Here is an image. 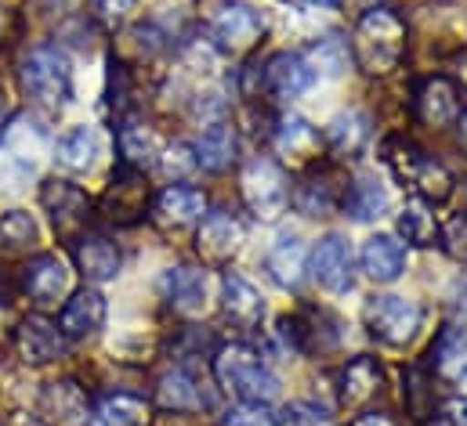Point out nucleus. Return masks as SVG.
Wrapping results in <instances>:
<instances>
[{
  "instance_id": "9d476101",
  "label": "nucleus",
  "mask_w": 467,
  "mask_h": 426,
  "mask_svg": "<svg viewBox=\"0 0 467 426\" xmlns=\"http://www.w3.org/2000/svg\"><path fill=\"white\" fill-rule=\"evenodd\" d=\"M265 29H268L265 15L257 7H250V4H225L211 18V40H214V47L222 55H233V58L250 55L261 44Z\"/></svg>"
},
{
  "instance_id": "412c9836",
  "label": "nucleus",
  "mask_w": 467,
  "mask_h": 426,
  "mask_svg": "<svg viewBox=\"0 0 467 426\" xmlns=\"http://www.w3.org/2000/svg\"><path fill=\"white\" fill-rule=\"evenodd\" d=\"M312 84H316V73L305 62V55H297V51H283V55L268 58V66H265V95L272 102H294Z\"/></svg>"
},
{
  "instance_id": "a211bd4d",
  "label": "nucleus",
  "mask_w": 467,
  "mask_h": 426,
  "mask_svg": "<svg viewBox=\"0 0 467 426\" xmlns=\"http://www.w3.org/2000/svg\"><path fill=\"white\" fill-rule=\"evenodd\" d=\"M461 87L450 76H428L420 80L413 95V112L428 130H446L461 119Z\"/></svg>"
},
{
  "instance_id": "f704fd0d",
  "label": "nucleus",
  "mask_w": 467,
  "mask_h": 426,
  "mask_svg": "<svg viewBox=\"0 0 467 426\" xmlns=\"http://www.w3.org/2000/svg\"><path fill=\"white\" fill-rule=\"evenodd\" d=\"M395 228L406 238V246H417V249L439 246V220L424 199H406V207L395 217Z\"/></svg>"
},
{
  "instance_id": "bb28decb",
  "label": "nucleus",
  "mask_w": 467,
  "mask_h": 426,
  "mask_svg": "<svg viewBox=\"0 0 467 426\" xmlns=\"http://www.w3.org/2000/svg\"><path fill=\"white\" fill-rule=\"evenodd\" d=\"M196 163L207 170V174H225L233 170L235 159H239V134L229 119H214L203 127V134L196 137Z\"/></svg>"
},
{
  "instance_id": "49530a36",
  "label": "nucleus",
  "mask_w": 467,
  "mask_h": 426,
  "mask_svg": "<svg viewBox=\"0 0 467 426\" xmlns=\"http://www.w3.org/2000/svg\"><path fill=\"white\" fill-rule=\"evenodd\" d=\"M348 426H399L388 412H362V416H355Z\"/></svg>"
},
{
  "instance_id": "4d7b16f0",
  "label": "nucleus",
  "mask_w": 467,
  "mask_h": 426,
  "mask_svg": "<svg viewBox=\"0 0 467 426\" xmlns=\"http://www.w3.org/2000/svg\"><path fill=\"white\" fill-rule=\"evenodd\" d=\"M464 80H467V58H464Z\"/></svg>"
},
{
  "instance_id": "4c0bfd02",
  "label": "nucleus",
  "mask_w": 467,
  "mask_h": 426,
  "mask_svg": "<svg viewBox=\"0 0 467 426\" xmlns=\"http://www.w3.org/2000/svg\"><path fill=\"white\" fill-rule=\"evenodd\" d=\"M431 387H435V372L428 365H410L406 369V409L417 420L435 412V390Z\"/></svg>"
},
{
  "instance_id": "2eb2a0df",
  "label": "nucleus",
  "mask_w": 467,
  "mask_h": 426,
  "mask_svg": "<svg viewBox=\"0 0 467 426\" xmlns=\"http://www.w3.org/2000/svg\"><path fill=\"white\" fill-rule=\"evenodd\" d=\"M69 286H73V271L58 253H36L22 268V293L36 308H58L69 297Z\"/></svg>"
},
{
  "instance_id": "4be33fe9",
  "label": "nucleus",
  "mask_w": 467,
  "mask_h": 426,
  "mask_svg": "<svg viewBox=\"0 0 467 426\" xmlns=\"http://www.w3.org/2000/svg\"><path fill=\"white\" fill-rule=\"evenodd\" d=\"M211 398L200 390V380L185 365H174L171 372L156 380V409L174 412V416H192V412H203Z\"/></svg>"
},
{
  "instance_id": "e433bc0d",
  "label": "nucleus",
  "mask_w": 467,
  "mask_h": 426,
  "mask_svg": "<svg viewBox=\"0 0 467 426\" xmlns=\"http://www.w3.org/2000/svg\"><path fill=\"white\" fill-rule=\"evenodd\" d=\"M348 58H351L348 44L337 40V36H323L319 44H312L305 51V62L312 66L316 76H341L348 69Z\"/></svg>"
},
{
  "instance_id": "ddd939ff",
  "label": "nucleus",
  "mask_w": 467,
  "mask_h": 426,
  "mask_svg": "<svg viewBox=\"0 0 467 426\" xmlns=\"http://www.w3.org/2000/svg\"><path fill=\"white\" fill-rule=\"evenodd\" d=\"M246 242V228L233 210H211L196 228V253L211 268H225Z\"/></svg>"
},
{
  "instance_id": "7ed1b4c3",
  "label": "nucleus",
  "mask_w": 467,
  "mask_h": 426,
  "mask_svg": "<svg viewBox=\"0 0 467 426\" xmlns=\"http://www.w3.org/2000/svg\"><path fill=\"white\" fill-rule=\"evenodd\" d=\"M211 372L222 390L235 394L243 405H272L279 398V376L265 365L261 350L250 343H222L211 358Z\"/></svg>"
},
{
  "instance_id": "2f4dec72",
  "label": "nucleus",
  "mask_w": 467,
  "mask_h": 426,
  "mask_svg": "<svg viewBox=\"0 0 467 426\" xmlns=\"http://www.w3.org/2000/svg\"><path fill=\"white\" fill-rule=\"evenodd\" d=\"M102 156V137L95 127H69L58 141H55V159L58 167L73 170V174H84L99 163Z\"/></svg>"
},
{
  "instance_id": "a878e982",
  "label": "nucleus",
  "mask_w": 467,
  "mask_h": 426,
  "mask_svg": "<svg viewBox=\"0 0 467 426\" xmlns=\"http://www.w3.org/2000/svg\"><path fill=\"white\" fill-rule=\"evenodd\" d=\"M428 358H431L428 369H431L442 383H464L467 380V325L464 321H450V325L435 336Z\"/></svg>"
},
{
  "instance_id": "c9c22d12",
  "label": "nucleus",
  "mask_w": 467,
  "mask_h": 426,
  "mask_svg": "<svg viewBox=\"0 0 467 426\" xmlns=\"http://www.w3.org/2000/svg\"><path fill=\"white\" fill-rule=\"evenodd\" d=\"M102 426H149L152 423V401L138 394H106L99 401Z\"/></svg>"
},
{
  "instance_id": "6ab92c4d",
  "label": "nucleus",
  "mask_w": 467,
  "mask_h": 426,
  "mask_svg": "<svg viewBox=\"0 0 467 426\" xmlns=\"http://www.w3.org/2000/svg\"><path fill=\"white\" fill-rule=\"evenodd\" d=\"M207 271L203 268H189V264H178V268H167L160 275V293L167 300V308H174L178 315L192 319L207 308Z\"/></svg>"
},
{
  "instance_id": "79ce46f5",
  "label": "nucleus",
  "mask_w": 467,
  "mask_h": 426,
  "mask_svg": "<svg viewBox=\"0 0 467 426\" xmlns=\"http://www.w3.org/2000/svg\"><path fill=\"white\" fill-rule=\"evenodd\" d=\"M439 246H442L453 260L467 264V213H457V217H450L446 224H439Z\"/></svg>"
},
{
  "instance_id": "3c124183",
  "label": "nucleus",
  "mask_w": 467,
  "mask_h": 426,
  "mask_svg": "<svg viewBox=\"0 0 467 426\" xmlns=\"http://www.w3.org/2000/svg\"><path fill=\"white\" fill-rule=\"evenodd\" d=\"M4 119H7V95H4V87H0V134H4Z\"/></svg>"
},
{
  "instance_id": "de8ad7c7",
  "label": "nucleus",
  "mask_w": 467,
  "mask_h": 426,
  "mask_svg": "<svg viewBox=\"0 0 467 426\" xmlns=\"http://www.w3.org/2000/svg\"><path fill=\"white\" fill-rule=\"evenodd\" d=\"M40 7L51 11V15H66V11H77L80 0H40Z\"/></svg>"
},
{
  "instance_id": "f257e3e1",
  "label": "nucleus",
  "mask_w": 467,
  "mask_h": 426,
  "mask_svg": "<svg viewBox=\"0 0 467 426\" xmlns=\"http://www.w3.org/2000/svg\"><path fill=\"white\" fill-rule=\"evenodd\" d=\"M410 47V29L399 11L391 7H369L358 15L351 29V58L366 76H391Z\"/></svg>"
},
{
  "instance_id": "f3484780",
  "label": "nucleus",
  "mask_w": 467,
  "mask_h": 426,
  "mask_svg": "<svg viewBox=\"0 0 467 426\" xmlns=\"http://www.w3.org/2000/svg\"><path fill=\"white\" fill-rule=\"evenodd\" d=\"M203 213H207V196H203V188H192V185H167L163 192L152 196L149 220H152L160 231H185V228L200 224Z\"/></svg>"
},
{
  "instance_id": "9b49d317",
  "label": "nucleus",
  "mask_w": 467,
  "mask_h": 426,
  "mask_svg": "<svg viewBox=\"0 0 467 426\" xmlns=\"http://www.w3.org/2000/svg\"><path fill=\"white\" fill-rule=\"evenodd\" d=\"M345 192H348V178L337 170V167H323L316 163L301 181L297 188L290 192V207L305 217H330V213L341 210L345 203Z\"/></svg>"
},
{
  "instance_id": "09e8293b",
  "label": "nucleus",
  "mask_w": 467,
  "mask_h": 426,
  "mask_svg": "<svg viewBox=\"0 0 467 426\" xmlns=\"http://www.w3.org/2000/svg\"><path fill=\"white\" fill-rule=\"evenodd\" d=\"M453 308L467 319V271L457 279V293H453Z\"/></svg>"
},
{
  "instance_id": "c756f323",
  "label": "nucleus",
  "mask_w": 467,
  "mask_h": 426,
  "mask_svg": "<svg viewBox=\"0 0 467 426\" xmlns=\"http://www.w3.org/2000/svg\"><path fill=\"white\" fill-rule=\"evenodd\" d=\"M117 148H119V163L134 167V170H152L156 159H160V134L152 127H145L141 119H119L117 127Z\"/></svg>"
},
{
  "instance_id": "603ef678",
  "label": "nucleus",
  "mask_w": 467,
  "mask_h": 426,
  "mask_svg": "<svg viewBox=\"0 0 467 426\" xmlns=\"http://www.w3.org/2000/svg\"><path fill=\"white\" fill-rule=\"evenodd\" d=\"M457 127H461V137L467 141V108H461V119H457Z\"/></svg>"
},
{
  "instance_id": "1a4fd4ad",
  "label": "nucleus",
  "mask_w": 467,
  "mask_h": 426,
  "mask_svg": "<svg viewBox=\"0 0 467 426\" xmlns=\"http://www.w3.org/2000/svg\"><path fill=\"white\" fill-rule=\"evenodd\" d=\"M272 148L275 156L286 163V167H297V170H312L323 152H327V137L319 127H312L305 116L297 112H283L272 127Z\"/></svg>"
},
{
  "instance_id": "7c9ffc66",
  "label": "nucleus",
  "mask_w": 467,
  "mask_h": 426,
  "mask_svg": "<svg viewBox=\"0 0 467 426\" xmlns=\"http://www.w3.org/2000/svg\"><path fill=\"white\" fill-rule=\"evenodd\" d=\"M323 137H327V148H330V152H337L341 159H355L358 152H366V145H369V137H373L369 116L358 112V108L337 112V116L327 123Z\"/></svg>"
},
{
  "instance_id": "5701e85b",
  "label": "nucleus",
  "mask_w": 467,
  "mask_h": 426,
  "mask_svg": "<svg viewBox=\"0 0 467 426\" xmlns=\"http://www.w3.org/2000/svg\"><path fill=\"white\" fill-rule=\"evenodd\" d=\"M73 264L88 282H113L123 268V253L109 235H80L73 242Z\"/></svg>"
},
{
  "instance_id": "b1692460",
  "label": "nucleus",
  "mask_w": 467,
  "mask_h": 426,
  "mask_svg": "<svg viewBox=\"0 0 467 426\" xmlns=\"http://www.w3.org/2000/svg\"><path fill=\"white\" fill-rule=\"evenodd\" d=\"M106 315H109V304H106V297L99 293V289H80V293H73L66 304H62V315H58V329H62V336L66 340H88V336H95L102 325H106Z\"/></svg>"
},
{
  "instance_id": "8fccbe9b",
  "label": "nucleus",
  "mask_w": 467,
  "mask_h": 426,
  "mask_svg": "<svg viewBox=\"0 0 467 426\" xmlns=\"http://www.w3.org/2000/svg\"><path fill=\"white\" fill-rule=\"evenodd\" d=\"M7 29H11V15H7V7L0 4V44L7 40Z\"/></svg>"
},
{
  "instance_id": "72a5a7b5",
  "label": "nucleus",
  "mask_w": 467,
  "mask_h": 426,
  "mask_svg": "<svg viewBox=\"0 0 467 426\" xmlns=\"http://www.w3.org/2000/svg\"><path fill=\"white\" fill-rule=\"evenodd\" d=\"M40 242V224L26 210H7L0 217V260L29 257Z\"/></svg>"
},
{
  "instance_id": "a19ab883",
  "label": "nucleus",
  "mask_w": 467,
  "mask_h": 426,
  "mask_svg": "<svg viewBox=\"0 0 467 426\" xmlns=\"http://www.w3.org/2000/svg\"><path fill=\"white\" fill-rule=\"evenodd\" d=\"M330 409L316 405V401H290L283 405V412L275 416V426H330Z\"/></svg>"
},
{
  "instance_id": "6e6d98bb",
  "label": "nucleus",
  "mask_w": 467,
  "mask_h": 426,
  "mask_svg": "<svg viewBox=\"0 0 467 426\" xmlns=\"http://www.w3.org/2000/svg\"><path fill=\"white\" fill-rule=\"evenodd\" d=\"M424 426H446L442 420H431V423H424Z\"/></svg>"
},
{
  "instance_id": "dca6fc26",
  "label": "nucleus",
  "mask_w": 467,
  "mask_h": 426,
  "mask_svg": "<svg viewBox=\"0 0 467 426\" xmlns=\"http://www.w3.org/2000/svg\"><path fill=\"white\" fill-rule=\"evenodd\" d=\"M36 420L44 426H91V398L77 380H55L36 398Z\"/></svg>"
},
{
  "instance_id": "39448f33",
  "label": "nucleus",
  "mask_w": 467,
  "mask_h": 426,
  "mask_svg": "<svg viewBox=\"0 0 467 426\" xmlns=\"http://www.w3.org/2000/svg\"><path fill=\"white\" fill-rule=\"evenodd\" d=\"M239 199L243 207L254 213L257 220L272 224L279 220L286 207H290V181H286V170L268 159V156H257L243 167L239 174Z\"/></svg>"
},
{
  "instance_id": "c03bdc74",
  "label": "nucleus",
  "mask_w": 467,
  "mask_h": 426,
  "mask_svg": "<svg viewBox=\"0 0 467 426\" xmlns=\"http://www.w3.org/2000/svg\"><path fill=\"white\" fill-rule=\"evenodd\" d=\"M222 426H275V416L268 412V405H235L225 412Z\"/></svg>"
},
{
  "instance_id": "a18cd8bd",
  "label": "nucleus",
  "mask_w": 467,
  "mask_h": 426,
  "mask_svg": "<svg viewBox=\"0 0 467 426\" xmlns=\"http://www.w3.org/2000/svg\"><path fill=\"white\" fill-rule=\"evenodd\" d=\"M439 420L446 426H467V398L464 394H450L439 401Z\"/></svg>"
},
{
  "instance_id": "aec40b11",
  "label": "nucleus",
  "mask_w": 467,
  "mask_h": 426,
  "mask_svg": "<svg viewBox=\"0 0 467 426\" xmlns=\"http://www.w3.org/2000/svg\"><path fill=\"white\" fill-rule=\"evenodd\" d=\"M222 319L239 332H257L265 321V297L239 271H225L222 279Z\"/></svg>"
},
{
  "instance_id": "20e7f679",
  "label": "nucleus",
  "mask_w": 467,
  "mask_h": 426,
  "mask_svg": "<svg viewBox=\"0 0 467 426\" xmlns=\"http://www.w3.org/2000/svg\"><path fill=\"white\" fill-rule=\"evenodd\" d=\"M18 84H22V95L29 98V106L40 108L44 116H55L73 98V62L55 44L33 47L18 69Z\"/></svg>"
},
{
  "instance_id": "ea45409f",
  "label": "nucleus",
  "mask_w": 467,
  "mask_h": 426,
  "mask_svg": "<svg viewBox=\"0 0 467 426\" xmlns=\"http://www.w3.org/2000/svg\"><path fill=\"white\" fill-rule=\"evenodd\" d=\"M275 340L283 343L286 354H308L312 340H316V325H308L297 315H283V319L275 321Z\"/></svg>"
},
{
  "instance_id": "4468645a",
  "label": "nucleus",
  "mask_w": 467,
  "mask_h": 426,
  "mask_svg": "<svg viewBox=\"0 0 467 426\" xmlns=\"http://www.w3.org/2000/svg\"><path fill=\"white\" fill-rule=\"evenodd\" d=\"M308 271L312 279L327 289V293H348L351 282H355V253H351V242L345 235L330 231L316 242L312 257H308Z\"/></svg>"
},
{
  "instance_id": "864d4df0",
  "label": "nucleus",
  "mask_w": 467,
  "mask_h": 426,
  "mask_svg": "<svg viewBox=\"0 0 467 426\" xmlns=\"http://www.w3.org/2000/svg\"><path fill=\"white\" fill-rule=\"evenodd\" d=\"M4 297H7V286H4V275H0V304H4Z\"/></svg>"
},
{
  "instance_id": "0eeeda50",
  "label": "nucleus",
  "mask_w": 467,
  "mask_h": 426,
  "mask_svg": "<svg viewBox=\"0 0 467 426\" xmlns=\"http://www.w3.org/2000/svg\"><path fill=\"white\" fill-rule=\"evenodd\" d=\"M40 207L51 217V228L62 242H77L80 235H88V224L95 217V203L88 199V192L66 178H47L40 185Z\"/></svg>"
},
{
  "instance_id": "f8f14e48",
  "label": "nucleus",
  "mask_w": 467,
  "mask_h": 426,
  "mask_svg": "<svg viewBox=\"0 0 467 426\" xmlns=\"http://www.w3.org/2000/svg\"><path fill=\"white\" fill-rule=\"evenodd\" d=\"M69 350V340L62 336V329L44 315H29V319L18 321L15 329V354L22 365L29 369H44V365H55L62 361Z\"/></svg>"
},
{
  "instance_id": "423d86ee",
  "label": "nucleus",
  "mask_w": 467,
  "mask_h": 426,
  "mask_svg": "<svg viewBox=\"0 0 467 426\" xmlns=\"http://www.w3.org/2000/svg\"><path fill=\"white\" fill-rule=\"evenodd\" d=\"M420 321H424L420 304L417 300H406V297H395V293H377L362 308L366 332L377 343H384V347H406V343H413V336L420 332Z\"/></svg>"
},
{
  "instance_id": "5fc2aeb1",
  "label": "nucleus",
  "mask_w": 467,
  "mask_h": 426,
  "mask_svg": "<svg viewBox=\"0 0 467 426\" xmlns=\"http://www.w3.org/2000/svg\"><path fill=\"white\" fill-rule=\"evenodd\" d=\"M18 426H44V423H40V420H22Z\"/></svg>"
},
{
  "instance_id": "473e14b6",
  "label": "nucleus",
  "mask_w": 467,
  "mask_h": 426,
  "mask_svg": "<svg viewBox=\"0 0 467 426\" xmlns=\"http://www.w3.org/2000/svg\"><path fill=\"white\" fill-rule=\"evenodd\" d=\"M388 207H391L388 188H384L377 178L362 174V178L348 181V192H345L341 213L351 217V220H358V224H369V220H380V217L388 213Z\"/></svg>"
},
{
  "instance_id": "c85d7f7f",
  "label": "nucleus",
  "mask_w": 467,
  "mask_h": 426,
  "mask_svg": "<svg viewBox=\"0 0 467 426\" xmlns=\"http://www.w3.org/2000/svg\"><path fill=\"white\" fill-rule=\"evenodd\" d=\"M358 260H362L366 279H373L377 286H391L406 271V246L395 235H373L362 242Z\"/></svg>"
},
{
  "instance_id": "58836bf2",
  "label": "nucleus",
  "mask_w": 467,
  "mask_h": 426,
  "mask_svg": "<svg viewBox=\"0 0 467 426\" xmlns=\"http://www.w3.org/2000/svg\"><path fill=\"white\" fill-rule=\"evenodd\" d=\"M156 170H160L167 181L182 185L189 174H196V170H200V163H196V148H192V145H185V141L163 145V148H160V159H156Z\"/></svg>"
},
{
  "instance_id": "f03ea898",
  "label": "nucleus",
  "mask_w": 467,
  "mask_h": 426,
  "mask_svg": "<svg viewBox=\"0 0 467 426\" xmlns=\"http://www.w3.org/2000/svg\"><path fill=\"white\" fill-rule=\"evenodd\" d=\"M380 159L388 163V170L395 174V181L402 188H410L413 199H424L428 207H442L453 199L457 192V181L453 174L435 159L428 156L424 148H417L410 137L402 134H391L384 145H380Z\"/></svg>"
},
{
  "instance_id": "37998d69",
  "label": "nucleus",
  "mask_w": 467,
  "mask_h": 426,
  "mask_svg": "<svg viewBox=\"0 0 467 426\" xmlns=\"http://www.w3.org/2000/svg\"><path fill=\"white\" fill-rule=\"evenodd\" d=\"M138 0H95V18L106 25V29H119L130 22Z\"/></svg>"
},
{
  "instance_id": "cd10ccee",
  "label": "nucleus",
  "mask_w": 467,
  "mask_h": 426,
  "mask_svg": "<svg viewBox=\"0 0 467 426\" xmlns=\"http://www.w3.org/2000/svg\"><path fill=\"white\" fill-rule=\"evenodd\" d=\"M265 271L279 289H297L308 271V249L297 235H279L265 253Z\"/></svg>"
},
{
  "instance_id": "6e6552de",
  "label": "nucleus",
  "mask_w": 467,
  "mask_h": 426,
  "mask_svg": "<svg viewBox=\"0 0 467 426\" xmlns=\"http://www.w3.org/2000/svg\"><path fill=\"white\" fill-rule=\"evenodd\" d=\"M149 207H152V188H149L145 170L119 163L109 185H106V192H102V199H99L102 220H109L117 228H130L149 213Z\"/></svg>"
},
{
  "instance_id": "393cba45",
  "label": "nucleus",
  "mask_w": 467,
  "mask_h": 426,
  "mask_svg": "<svg viewBox=\"0 0 467 426\" xmlns=\"http://www.w3.org/2000/svg\"><path fill=\"white\" fill-rule=\"evenodd\" d=\"M380 387H384V369H380V361L369 358V354L351 358L348 365L337 372V401H341L345 409H362V405H369V401L380 394Z\"/></svg>"
}]
</instances>
